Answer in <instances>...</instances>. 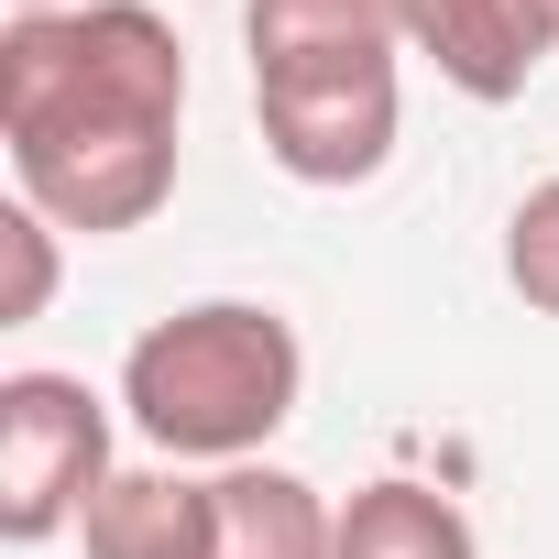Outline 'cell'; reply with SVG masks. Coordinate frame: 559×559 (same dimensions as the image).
Listing matches in <instances>:
<instances>
[{
	"instance_id": "cell-12",
	"label": "cell",
	"mask_w": 559,
	"mask_h": 559,
	"mask_svg": "<svg viewBox=\"0 0 559 559\" xmlns=\"http://www.w3.org/2000/svg\"><path fill=\"white\" fill-rule=\"evenodd\" d=\"M12 12H56V0H12Z\"/></svg>"
},
{
	"instance_id": "cell-6",
	"label": "cell",
	"mask_w": 559,
	"mask_h": 559,
	"mask_svg": "<svg viewBox=\"0 0 559 559\" xmlns=\"http://www.w3.org/2000/svg\"><path fill=\"white\" fill-rule=\"evenodd\" d=\"M209 559H341V504H319V483L274 472V461H230L209 483Z\"/></svg>"
},
{
	"instance_id": "cell-2",
	"label": "cell",
	"mask_w": 559,
	"mask_h": 559,
	"mask_svg": "<svg viewBox=\"0 0 559 559\" xmlns=\"http://www.w3.org/2000/svg\"><path fill=\"white\" fill-rule=\"evenodd\" d=\"M308 352L263 297H198L176 319H154L121 352V417L165 450V461H263V439L297 417Z\"/></svg>"
},
{
	"instance_id": "cell-7",
	"label": "cell",
	"mask_w": 559,
	"mask_h": 559,
	"mask_svg": "<svg viewBox=\"0 0 559 559\" xmlns=\"http://www.w3.org/2000/svg\"><path fill=\"white\" fill-rule=\"evenodd\" d=\"M219 515H209V483L187 472H110L78 515V548L88 559H209Z\"/></svg>"
},
{
	"instance_id": "cell-10",
	"label": "cell",
	"mask_w": 559,
	"mask_h": 559,
	"mask_svg": "<svg viewBox=\"0 0 559 559\" xmlns=\"http://www.w3.org/2000/svg\"><path fill=\"white\" fill-rule=\"evenodd\" d=\"M504 286L537 319H559V176H537L515 198V219H504Z\"/></svg>"
},
{
	"instance_id": "cell-5",
	"label": "cell",
	"mask_w": 559,
	"mask_h": 559,
	"mask_svg": "<svg viewBox=\"0 0 559 559\" xmlns=\"http://www.w3.org/2000/svg\"><path fill=\"white\" fill-rule=\"evenodd\" d=\"M395 45L493 110L526 99V78L559 56V0H395Z\"/></svg>"
},
{
	"instance_id": "cell-9",
	"label": "cell",
	"mask_w": 559,
	"mask_h": 559,
	"mask_svg": "<svg viewBox=\"0 0 559 559\" xmlns=\"http://www.w3.org/2000/svg\"><path fill=\"white\" fill-rule=\"evenodd\" d=\"M341 559H483L472 515L428 483H362L341 504Z\"/></svg>"
},
{
	"instance_id": "cell-3",
	"label": "cell",
	"mask_w": 559,
	"mask_h": 559,
	"mask_svg": "<svg viewBox=\"0 0 559 559\" xmlns=\"http://www.w3.org/2000/svg\"><path fill=\"white\" fill-rule=\"evenodd\" d=\"M110 483V406L78 373H0V537L45 548Z\"/></svg>"
},
{
	"instance_id": "cell-4",
	"label": "cell",
	"mask_w": 559,
	"mask_h": 559,
	"mask_svg": "<svg viewBox=\"0 0 559 559\" xmlns=\"http://www.w3.org/2000/svg\"><path fill=\"white\" fill-rule=\"evenodd\" d=\"M252 121H263V154L286 165L297 187H362V176H384V154H395L406 88H395V56L263 67V78H252Z\"/></svg>"
},
{
	"instance_id": "cell-8",
	"label": "cell",
	"mask_w": 559,
	"mask_h": 559,
	"mask_svg": "<svg viewBox=\"0 0 559 559\" xmlns=\"http://www.w3.org/2000/svg\"><path fill=\"white\" fill-rule=\"evenodd\" d=\"M241 45L263 67H330V56H395V0H241Z\"/></svg>"
},
{
	"instance_id": "cell-1",
	"label": "cell",
	"mask_w": 559,
	"mask_h": 559,
	"mask_svg": "<svg viewBox=\"0 0 559 559\" xmlns=\"http://www.w3.org/2000/svg\"><path fill=\"white\" fill-rule=\"evenodd\" d=\"M187 45L154 0H78V12L0 23V143L12 187L56 230H143L176 198Z\"/></svg>"
},
{
	"instance_id": "cell-11",
	"label": "cell",
	"mask_w": 559,
	"mask_h": 559,
	"mask_svg": "<svg viewBox=\"0 0 559 559\" xmlns=\"http://www.w3.org/2000/svg\"><path fill=\"white\" fill-rule=\"evenodd\" d=\"M0 252H12V286H0V330H34L56 308V219L34 198L0 209Z\"/></svg>"
}]
</instances>
